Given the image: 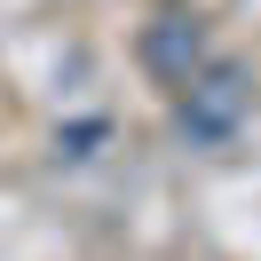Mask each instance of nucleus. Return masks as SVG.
I'll return each instance as SVG.
<instances>
[{
	"label": "nucleus",
	"instance_id": "obj_2",
	"mask_svg": "<svg viewBox=\"0 0 261 261\" xmlns=\"http://www.w3.org/2000/svg\"><path fill=\"white\" fill-rule=\"evenodd\" d=\"M143 56H150V71H159V80H190L198 71V24H182V16H159L150 24V40H143Z\"/></svg>",
	"mask_w": 261,
	"mask_h": 261
},
{
	"label": "nucleus",
	"instance_id": "obj_1",
	"mask_svg": "<svg viewBox=\"0 0 261 261\" xmlns=\"http://www.w3.org/2000/svg\"><path fill=\"white\" fill-rule=\"evenodd\" d=\"M245 111H253V71H245L238 56H206V64L182 80V95H174V127L190 135V143H229V135L245 127Z\"/></svg>",
	"mask_w": 261,
	"mask_h": 261
}]
</instances>
